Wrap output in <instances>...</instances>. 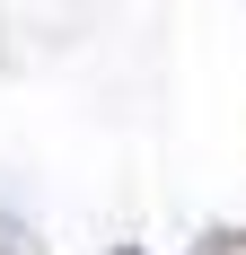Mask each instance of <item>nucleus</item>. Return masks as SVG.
Segmentation results:
<instances>
[{
    "label": "nucleus",
    "mask_w": 246,
    "mask_h": 255,
    "mask_svg": "<svg viewBox=\"0 0 246 255\" xmlns=\"http://www.w3.org/2000/svg\"><path fill=\"white\" fill-rule=\"evenodd\" d=\"M115 255H141V247H115Z\"/></svg>",
    "instance_id": "obj_1"
}]
</instances>
